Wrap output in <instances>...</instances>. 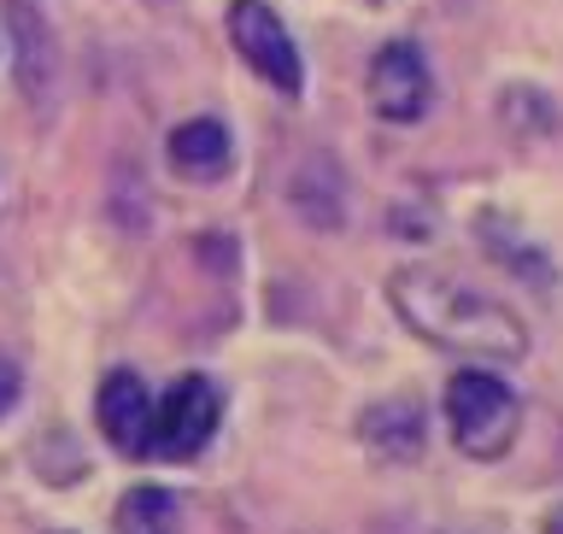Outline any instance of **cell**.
<instances>
[{
	"instance_id": "obj_1",
	"label": "cell",
	"mask_w": 563,
	"mask_h": 534,
	"mask_svg": "<svg viewBox=\"0 0 563 534\" xmlns=\"http://www.w3.org/2000/svg\"><path fill=\"white\" fill-rule=\"evenodd\" d=\"M387 299L422 341L446 352H475V359H522L528 352L522 317L440 264H399L387 276Z\"/></svg>"
},
{
	"instance_id": "obj_2",
	"label": "cell",
	"mask_w": 563,
	"mask_h": 534,
	"mask_svg": "<svg viewBox=\"0 0 563 534\" xmlns=\"http://www.w3.org/2000/svg\"><path fill=\"white\" fill-rule=\"evenodd\" d=\"M446 423L470 458H505L522 429V394L505 377H493V370L464 364L446 382Z\"/></svg>"
},
{
	"instance_id": "obj_3",
	"label": "cell",
	"mask_w": 563,
	"mask_h": 534,
	"mask_svg": "<svg viewBox=\"0 0 563 534\" xmlns=\"http://www.w3.org/2000/svg\"><path fill=\"white\" fill-rule=\"evenodd\" d=\"M218 423H223V388L211 377H200V370H194V377H176L170 394L158 400V412H153V458L194 465V458L211 447Z\"/></svg>"
},
{
	"instance_id": "obj_4",
	"label": "cell",
	"mask_w": 563,
	"mask_h": 534,
	"mask_svg": "<svg viewBox=\"0 0 563 534\" xmlns=\"http://www.w3.org/2000/svg\"><path fill=\"white\" fill-rule=\"evenodd\" d=\"M229 42H235L241 65H253V77H264L276 95L294 100L299 88H306V65H299L294 35L264 0H235V7H229Z\"/></svg>"
},
{
	"instance_id": "obj_5",
	"label": "cell",
	"mask_w": 563,
	"mask_h": 534,
	"mask_svg": "<svg viewBox=\"0 0 563 534\" xmlns=\"http://www.w3.org/2000/svg\"><path fill=\"white\" fill-rule=\"evenodd\" d=\"M364 95H369V112L382 123H417L434 100V77H429V59H422L417 42H387L376 47L369 59V77H364Z\"/></svg>"
},
{
	"instance_id": "obj_6",
	"label": "cell",
	"mask_w": 563,
	"mask_h": 534,
	"mask_svg": "<svg viewBox=\"0 0 563 534\" xmlns=\"http://www.w3.org/2000/svg\"><path fill=\"white\" fill-rule=\"evenodd\" d=\"M153 412H158V400L147 394V382H141L135 370H112V377L100 382V394H95V417H100L106 440H112L123 458H147L153 453Z\"/></svg>"
},
{
	"instance_id": "obj_7",
	"label": "cell",
	"mask_w": 563,
	"mask_h": 534,
	"mask_svg": "<svg viewBox=\"0 0 563 534\" xmlns=\"http://www.w3.org/2000/svg\"><path fill=\"white\" fill-rule=\"evenodd\" d=\"M358 440L369 458H382V465H411L422 453V440H429V423H422V405L417 400H376L369 412L358 417Z\"/></svg>"
},
{
	"instance_id": "obj_8",
	"label": "cell",
	"mask_w": 563,
	"mask_h": 534,
	"mask_svg": "<svg viewBox=\"0 0 563 534\" xmlns=\"http://www.w3.org/2000/svg\"><path fill=\"white\" fill-rule=\"evenodd\" d=\"M170 171L188 176V183H218V176H229V159H235V141H229V130L218 118H188L170 130Z\"/></svg>"
},
{
	"instance_id": "obj_9",
	"label": "cell",
	"mask_w": 563,
	"mask_h": 534,
	"mask_svg": "<svg viewBox=\"0 0 563 534\" xmlns=\"http://www.w3.org/2000/svg\"><path fill=\"white\" fill-rule=\"evenodd\" d=\"M7 30H12V53H18V83L30 100H47L53 88V35L42 24L35 0H7Z\"/></svg>"
},
{
	"instance_id": "obj_10",
	"label": "cell",
	"mask_w": 563,
	"mask_h": 534,
	"mask_svg": "<svg viewBox=\"0 0 563 534\" xmlns=\"http://www.w3.org/2000/svg\"><path fill=\"white\" fill-rule=\"evenodd\" d=\"M288 194H294V206H299L306 224H317V229H341L346 224V183H341V171H334L323 153H311L306 165H299Z\"/></svg>"
},
{
	"instance_id": "obj_11",
	"label": "cell",
	"mask_w": 563,
	"mask_h": 534,
	"mask_svg": "<svg viewBox=\"0 0 563 534\" xmlns=\"http://www.w3.org/2000/svg\"><path fill=\"white\" fill-rule=\"evenodd\" d=\"M118 534H183V511H176V493L158 482H141L118 500Z\"/></svg>"
},
{
	"instance_id": "obj_12",
	"label": "cell",
	"mask_w": 563,
	"mask_h": 534,
	"mask_svg": "<svg viewBox=\"0 0 563 534\" xmlns=\"http://www.w3.org/2000/svg\"><path fill=\"white\" fill-rule=\"evenodd\" d=\"M18 394H24V370H18L7 352H0V417H7L12 405H18Z\"/></svg>"
},
{
	"instance_id": "obj_13",
	"label": "cell",
	"mask_w": 563,
	"mask_h": 534,
	"mask_svg": "<svg viewBox=\"0 0 563 534\" xmlns=\"http://www.w3.org/2000/svg\"><path fill=\"white\" fill-rule=\"evenodd\" d=\"M540 534H563V505H558V511H545V523H540Z\"/></svg>"
}]
</instances>
